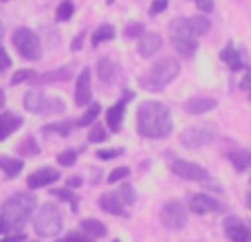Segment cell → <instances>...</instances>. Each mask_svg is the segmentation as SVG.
<instances>
[{
	"label": "cell",
	"instance_id": "cell-14",
	"mask_svg": "<svg viewBox=\"0 0 251 242\" xmlns=\"http://www.w3.org/2000/svg\"><path fill=\"white\" fill-rule=\"evenodd\" d=\"M57 178H60V172H57V169L40 168V169H35V172L31 174L26 183H29L31 190H38V187H47V185H51V183H55Z\"/></svg>",
	"mask_w": 251,
	"mask_h": 242
},
{
	"label": "cell",
	"instance_id": "cell-10",
	"mask_svg": "<svg viewBox=\"0 0 251 242\" xmlns=\"http://www.w3.org/2000/svg\"><path fill=\"white\" fill-rule=\"evenodd\" d=\"M130 99H134V93L126 91L122 95V99H119L113 108H108V113H106V123H108V128L113 130V132H119V130H122L124 113H126V106H128Z\"/></svg>",
	"mask_w": 251,
	"mask_h": 242
},
{
	"label": "cell",
	"instance_id": "cell-23",
	"mask_svg": "<svg viewBox=\"0 0 251 242\" xmlns=\"http://www.w3.org/2000/svg\"><path fill=\"white\" fill-rule=\"evenodd\" d=\"M113 38H115V26L101 24V26H97V29H95L91 42H93V47H100L101 42H108V40H113Z\"/></svg>",
	"mask_w": 251,
	"mask_h": 242
},
{
	"label": "cell",
	"instance_id": "cell-46",
	"mask_svg": "<svg viewBox=\"0 0 251 242\" xmlns=\"http://www.w3.org/2000/svg\"><path fill=\"white\" fill-rule=\"evenodd\" d=\"M240 86H243L245 91H251V75H247V77L243 79V84H240Z\"/></svg>",
	"mask_w": 251,
	"mask_h": 242
},
{
	"label": "cell",
	"instance_id": "cell-27",
	"mask_svg": "<svg viewBox=\"0 0 251 242\" xmlns=\"http://www.w3.org/2000/svg\"><path fill=\"white\" fill-rule=\"evenodd\" d=\"M100 110H101V106H100V104H91V106H88V110L84 113V117L77 121V125H91L93 121L100 117Z\"/></svg>",
	"mask_w": 251,
	"mask_h": 242
},
{
	"label": "cell",
	"instance_id": "cell-40",
	"mask_svg": "<svg viewBox=\"0 0 251 242\" xmlns=\"http://www.w3.org/2000/svg\"><path fill=\"white\" fill-rule=\"evenodd\" d=\"M194 4L199 7V11H203V13L214 11V0H194Z\"/></svg>",
	"mask_w": 251,
	"mask_h": 242
},
{
	"label": "cell",
	"instance_id": "cell-35",
	"mask_svg": "<svg viewBox=\"0 0 251 242\" xmlns=\"http://www.w3.org/2000/svg\"><path fill=\"white\" fill-rule=\"evenodd\" d=\"M128 174H130L128 168H117V169H113V172L108 174V183H119V181H124Z\"/></svg>",
	"mask_w": 251,
	"mask_h": 242
},
{
	"label": "cell",
	"instance_id": "cell-17",
	"mask_svg": "<svg viewBox=\"0 0 251 242\" xmlns=\"http://www.w3.org/2000/svg\"><path fill=\"white\" fill-rule=\"evenodd\" d=\"M225 236L231 242H247L249 238V231L238 218H227L225 220Z\"/></svg>",
	"mask_w": 251,
	"mask_h": 242
},
{
	"label": "cell",
	"instance_id": "cell-21",
	"mask_svg": "<svg viewBox=\"0 0 251 242\" xmlns=\"http://www.w3.org/2000/svg\"><path fill=\"white\" fill-rule=\"evenodd\" d=\"M229 161L234 163L236 172H245L251 168V152L249 150H234L229 154Z\"/></svg>",
	"mask_w": 251,
	"mask_h": 242
},
{
	"label": "cell",
	"instance_id": "cell-24",
	"mask_svg": "<svg viewBox=\"0 0 251 242\" xmlns=\"http://www.w3.org/2000/svg\"><path fill=\"white\" fill-rule=\"evenodd\" d=\"M0 169H4V174H7L9 178H13L22 172V161L9 159V156H0Z\"/></svg>",
	"mask_w": 251,
	"mask_h": 242
},
{
	"label": "cell",
	"instance_id": "cell-8",
	"mask_svg": "<svg viewBox=\"0 0 251 242\" xmlns=\"http://www.w3.org/2000/svg\"><path fill=\"white\" fill-rule=\"evenodd\" d=\"M161 222H163L168 229H172V231L183 229V227H185V222H187L185 207H183L181 203H176V200L165 203L163 207H161Z\"/></svg>",
	"mask_w": 251,
	"mask_h": 242
},
{
	"label": "cell",
	"instance_id": "cell-44",
	"mask_svg": "<svg viewBox=\"0 0 251 242\" xmlns=\"http://www.w3.org/2000/svg\"><path fill=\"white\" fill-rule=\"evenodd\" d=\"M22 240H25V236L18 234V236H7V238H2L0 242H22Z\"/></svg>",
	"mask_w": 251,
	"mask_h": 242
},
{
	"label": "cell",
	"instance_id": "cell-19",
	"mask_svg": "<svg viewBox=\"0 0 251 242\" xmlns=\"http://www.w3.org/2000/svg\"><path fill=\"white\" fill-rule=\"evenodd\" d=\"M221 60L225 62V64L229 66L231 71H240V69L245 66L243 60H240V55H238V51H236V47H231V44H229V47H225V48L221 51Z\"/></svg>",
	"mask_w": 251,
	"mask_h": 242
},
{
	"label": "cell",
	"instance_id": "cell-1",
	"mask_svg": "<svg viewBox=\"0 0 251 242\" xmlns=\"http://www.w3.org/2000/svg\"><path fill=\"white\" fill-rule=\"evenodd\" d=\"M174 121L170 108L159 101H143L137 110V130L146 139H163L172 132Z\"/></svg>",
	"mask_w": 251,
	"mask_h": 242
},
{
	"label": "cell",
	"instance_id": "cell-47",
	"mask_svg": "<svg viewBox=\"0 0 251 242\" xmlns=\"http://www.w3.org/2000/svg\"><path fill=\"white\" fill-rule=\"evenodd\" d=\"M2 35H4V26H2V22H0V42H2Z\"/></svg>",
	"mask_w": 251,
	"mask_h": 242
},
{
	"label": "cell",
	"instance_id": "cell-39",
	"mask_svg": "<svg viewBox=\"0 0 251 242\" xmlns=\"http://www.w3.org/2000/svg\"><path fill=\"white\" fill-rule=\"evenodd\" d=\"M20 152L22 154H38V145H35L33 139H26V141L20 145Z\"/></svg>",
	"mask_w": 251,
	"mask_h": 242
},
{
	"label": "cell",
	"instance_id": "cell-7",
	"mask_svg": "<svg viewBox=\"0 0 251 242\" xmlns=\"http://www.w3.org/2000/svg\"><path fill=\"white\" fill-rule=\"evenodd\" d=\"M25 108L29 113H62L64 110V104L60 99H53V97H47L40 91H29L25 95Z\"/></svg>",
	"mask_w": 251,
	"mask_h": 242
},
{
	"label": "cell",
	"instance_id": "cell-28",
	"mask_svg": "<svg viewBox=\"0 0 251 242\" xmlns=\"http://www.w3.org/2000/svg\"><path fill=\"white\" fill-rule=\"evenodd\" d=\"M119 200H122V205H134L137 203V192H134L132 185H124L122 190H119Z\"/></svg>",
	"mask_w": 251,
	"mask_h": 242
},
{
	"label": "cell",
	"instance_id": "cell-16",
	"mask_svg": "<svg viewBox=\"0 0 251 242\" xmlns=\"http://www.w3.org/2000/svg\"><path fill=\"white\" fill-rule=\"evenodd\" d=\"M216 106L218 101L212 99V97H192V99L185 101V110L190 115H205L209 110H214Z\"/></svg>",
	"mask_w": 251,
	"mask_h": 242
},
{
	"label": "cell",
	"instance_id": "cell-2",
	"mask_svg": "<svg viewBox=\"0 0 251 242\" xmlns=\"http://www.w3.org/2000/svg\"><path fill=\"white\" fill-rule=\"evenodd\" d=\"M33 207H35V198L31 194H26V192L9 196L2 205V212H0V234L20 229L33 214Z\"/></svg>",
	"mask_w": 251,
	"mask_h": 242
},
{
	"label": "cell",
	"instance_id": "cell-11",
	"mask_svg": "<svg viewBox=\"0 0 251 242\" xmlns=\"http://www.w3.org/2000/svg\"><path fill=\"white\" fill-rule=\"evenodd\" d=\"M91 69H82V73L77 75V82H75V104L77 106H88L91 104Z\"/></svg>",
	"mask_w": 251,
	"mask_h": 242
},
{
	"label": "cell",
	"instance_id": "cell-45",
	"mask_svg": "<svg viewBox=\"0 0 251 242\" xmlns=\"http://www.w3.org/2000/svg\"><path fill=\"white\" fill-rule=\"evenodd\" d=\"M79 185H82V178H79V176L69 178V183H66V187H79Z\"/></svg>",
	"mask_w": 251,
	"mask_h": 242
},
{
	"label": "cell",
	"instance_id": "cell-26",
	"mask_svg": "<svg viewBox=\"0 0 251 242\" xmlns=\"http://www.w3.org/2000/svg\"><path fill=\"white\" fill-rule=\"evenodd\" d=\"M97 73H100V79L101 82L108 84L110 79H113V73H115V64L110 60H101L100 64H97Z\"/></svg>",
	"mask_w": 251,
	"mask_h": 242
},
{
	"label": "cell",
	"instance_id": "cell-18",
	"mask_svg": "<svg viewBox=\"0 0 251 242\" xmlns=\"http://www.w3.org/2000/svg\"><path fill=\"white\" fill-rule=\"evenodd\" d=\"M20 125H22V117H18V115H13V113H2L0 115V141H4V139L11 132H16Z\"/></svg>",
	"mask_w": 251,
	"mask_h": 242
},
{
	"label": "cell",
	"instance_id": "cell-20",
	"mask_svg": "<svg viewBox=\"0 0 251 242\" xmlns=\"http://www.w3.org/2000/svg\"><path fill=\"white\" fill-rule=\"evenodd\" d=\"M82 229H84V234H86L88 238H104L106 236L104 222L95 220V218H86V220H82Z\"/></svg>",
	"mask_w": 251,
	"mask_h": 242
},
{
	"label": "cell",
	"instance_id": "cell-48",
	"mask_svg": "<svg viewBox=\"0 0 251 242\" xmlns=\"http://www.w3.org/2000/svg\"><path fill=\"white\" fill-rule=\"evenodd\" d=\"M4 104V91H0V106Z\"/></svg>",
	"mask_w": 251,
	"mask_h": 242
},
{
	"label": "cell",
	"instance_id": "cell-43",
	"mask_svg": "<svg viewBox=\"0 0 251 242\" xmlns=\"http://www.w3.org/2000/svg\"><path fill=\"white\" fill-rule=\"evenodd\" d=\"M60 242H86V238H82L79 234H69L64 240H60Z\"/></svg>",
	"mask_w": 251,
	"mask_h": 242
},
{
	"label": "cell",
	"instance_id": "cell-6",
	"mask_svg": "<svg viewBox=\"0 0 251 242\" xmlns=\"http://www.w3.org/2000/svg\"><path fill=\"white\" fill-rule=\"evenodd\" d=\"M214 141H216V128L207 125V123L192 125V128H187L185 132L181 134V143L185 147H190V150H199V147H205Z\"/></svg>",
	"mask_w": 251,
	"mask_h": 242
},
{
	"label": "cell",
	"instance_id": "cell-9",
	"mask_svg": "<svg viewBox=\"0 0 251 242\" xmlns=\"http://www.w3.org/2000/svg\"><path fill=\"white\" fill-rule=\"evenodd\" d=\"M172 172L181 178H187V181H207L209 178L205 168H201L199 163H192V161H183V159L172 161Z\"/></svg>",
	"mask_w": 251,
	"mask_h": 242
},
{
	"label": "cell",
	"instance_id": "cell-33",
	"mask_svg": "<svg viewBox=\"0 0 251 242\" xmlns=\"http://www.w3.org/2000/svg\"><path fill=\"white\" fill-rule=\"evenodd\" d=\"M75 159H77V152H75V150H66V152H62V154L57 156V163L64 165V168H71V165L75 163Z\"/></svg>",
	"mask_w": 251,
	"mask_h": 242
},
{
	"label": "cell",
	"instance_id": "cell-38",
	"mask_svg": "<svg viewBox=\"0 0 251 242\" xmlns=\"http://www.w3.org/2000/svg\"><path fill=\"white\" fill-rule=\"evenodd\" d=\"M168 4H170V0H152L150 13H152V16H159L161 11H165V9H168Z\"/></svg>",
	"mask_w": 251,
	"mask_h": 242
},
{
	"label": "cell",
	"instance_id": "cell-13",
	"mask_svg": "<svg viewBox=\"0 0 251 242\" xmlns=\"http://www.w3.org/2000/svg\"><path fill=\"white\" fill-rule=\"evenodd\" d=\"M218 209H221L218 200L207 194H196V196H192V200H190V212L196 214V216H205V214L218 212Z\"/></svg>",
	"mask_w": 251,
	"mask_h": 242
},
{
	"label": "cell",
	"instance_id": "cell-15",
	"mask_svg": "<svg viewBox=\"0 0 251 242\" xmlns=\"http://www.w3.org/2000/svg\"><path fill=\"white\" fill-rule=\"evenodd\" d=\"M161 44H163V40H161V35L156 33H143L141 38H139V55L141 57H152L156 51L161 48Z\"/></svg>",
	"mask_w": 251,
	"mask_h": 242
},
{
	"label": "cell",
	"instance_id": "cell-3",
	"mask_svg": "<svg viewBox=\"0 0 251 242\" xmlns=\"http://www.w3.org/2000/svg\"><path fill=\"white\" fill-rule=\"evenodd\" d=\"M178 71H181V64H178L174 57H163V60H159L156 64H152V69L148 71L146 75L139 77V86L150 93H159L176 77Z\"/></svg>",
	"mask_w": 251,
	"mask_h": 242
},
{
	"label": "cell",
	"instance_id": "cell-25",
	"mask_svg": "<svg viewBox=\"0 0 251 242\" xmlns=\"http://www.w3.org/2000/svg\"><path fill=\"white\" fill-rule=\"evenodd\" d=\"M190 24H192V31H194V35L199 38V35L207 33L209 26H212V22H209L205 16H196V18H190Z\"/></svg>",
	"mask_w": 251,
	"mask_h": 242
},
{
	"label": "cell",
	"instance_id": "cell-41",
	"mask_svg": "<svg viewBox=\"0 0 251 242\" xmlns=\"http://www.w3.org/2000/svg\"><path fill=\"white\" fill-rule=\"evenodd\" d=\"M122 152L124 150H100V152H97V156H100L101 161H108V159H117Z\"/></svg>",
	"mask_w": 251,
	"mask_h": 242
},
{
	"label": "cell",
	"instance_id": "cell-30",
	"mask_svg": "<svg viewBox=\"0 0 251 242\" xmlns=\"http://www.w3.org/2000/svg\"><path fill=\"white\" fill-rule=\"evenodd\" d=\"M73 11H75V7H73V2L71 0H64V2L57 7V13H55V18L60 22H66V20H71V16H73Z\"/></svg>",
	"mask_w": 251,
	"mask_h": 242
},
{
	"label": "cell",
	"instance_id": "cell-42",
	"mask_svg": "<svg viewBox=\"0 0 251 242\" xmlns=\"http://www.w3.org/2000/svg\"><path fill=\"white\" fill-rule=\"evenodd\" d=\"M9 64H11V60H9L7 51H4V48L0 47V73H2V71H7V69H9Z\"/></svg>",
	"mask_w": 251,
	"mask_h": 242
},
{
	"label": "cell",
	"instance_id": "cell-22",
	"mask_svg": "<svg viewBox=\"0 0 251 242\" xmlns=\"http://www.w3.org/2000/svg\"><path fill=\"white\" fill-rule=\"evenodd\" d=\"M100 207L104 209V212H108V214H115V216L124 214L122 200H119L117 196H113V194H104V196H101V198H100Z\"/></svg>",
	"mask_w": 251,
	"mask_h": 242
},
{
	"label": "cell",
	"instance_id": "cell-5",
	"mask_svg": "<svg viewBox=\"0 0 251 242\" xmlns=\"http://www.w3.org/2000/svg\"><path fill=\"white\" fill-rule=\"evenodd\" d=\"M13 47L18 48V53H20L25 60H38V57L42 55L40 38L31 29H25V26L13 31Z\"/></svg>",
	"mask_w": 251,
	"mask_h": 242
},
{
	"label": "cell",
	"instance_id": "cell-36",
	"mask_svg": "<svg viewBox=\"0 0 251 242\" xmlns=\"http://www.w3.org/2000/svg\"><path fill=\"white\" fill-rule=\"evenodd\" d=\"M106 137H108V134H106L104 125H95V128L91 130V137H88V139H91L93 143H101V141H104Z\"/></svg>",
	"mask_w": 251,
	"mask_h": 242
},
{
	"label": "cell",
	"instance_id": "cell-29",
	"mask_svg": "<svg viewBox=\"0 0 251 242\" xmlns=\"http://www.w3.org/2000/svg\"><path fill=\"white\" fill-rule=\"evenodd\" d=\"M33 79H38L35 71H31V69H22V71H16V73H13L11 84H25V82H33Z\"/></svg>",
	"mask_w": 251,
	"mask_h": 242
},
{
	"label": "cell",
	"instance_id": "cell-12",
	"mask_svg": "<svg viewBox=\"0 0 251 242\" xmlns=\"http://www.w3.org/2000/svg\"><path fill=\"white\" fill-rule=\"evenodd\" d=\"M170 38H172V42H192V40H196L190 18H174L170 22Z\"/></svg>",
	"mask_w": 251,
	"mask_h": 242
},
{
	"label": "cell",
	"instance_id": "cell-34",
	"mask_svg": "<svg viewBox=\"0 0 251 242\" xmlns=\"http://www.w3.org/2000/svg\"><path fill=\"white\" fill-rule=\"evenodd\" d=\"M69 75H71V69H62V71H55V73L42 75L40 79H44V82H60V79H66Z\"/></svg>",
	"mask_w": 251,
	"mask_h": 242
},
{
	"label": "cell",
	"instance_id": "cell-37",
	"mask_svg": "<svg viewBox=\"0 0 251 242\" xmlns=\"http://www.w3.org/2000/svg\"><path fill=\"white\" fill-rule=\"evenodd\" d=\"M126 38H137V35H143V24H139V22H132V24L126 26Z\"/></svg>",
	"mask_w": 251,
	"mask_h": 242
},
{
	"label": "cell",
	"instance_id": "cell-49",
	"mask_svg": "<svg viewBox=\"0 0 251 242\" xmlns=\"http://www.w3.org/2000/svg\"><path fill=\"white\" fill-rule=\"evenodd\" d=\"M247 203H249V207H251V194L247 196Z\"/></svg>",
	"mask_w": 251,
	"mask_h": 242
},
{
	"label": "cell",
	"instance_id": "cell-31",
	"mask_svg": "<svg viewBox=\"0 0 251 242\" xmlns=\"http://www.w3.org/2000/svg\"><path fill=\"white\" fill-rule=\"evenodd\" d=\"M75 123L71 121H62V123H51V125H44V132H60V134H69L73 130Z\"/></svg>",
	"mask_w": 251,
	"mask_h": 242
},
{
	"label": "cell",
	"instance_id": "cell-32",
	"mask_svg": "<svg viewBox=\"0 0 251 242\" xmlns=\"http://www.w3.org/2000/svg\"><path fill=\"white\" fill-rule=\"evenodd\" d=\"M53 194L62 200H69V203L73 205V212H77V196H75L71 190H53Z\"/></svg>",
	"mask_w": 251,
	"mask_h": 242
},
{
	"label": "cell",
	"instance_id": "cell-4",
	"mask_svg": "<svg viewBox=\"0 0 251 242\" xmlns=\"http://www.w3.org/2000/svg\"><path fill=\"white\" fill-rule=\"evenodd\" d=\"M62 225H64V220H62V214L55 205H42L33 218V229L42 238L57 236L62 231Z\"/></svg>",
	"mask_w": 251,
	"mask_h": 242
}]
</instances>
